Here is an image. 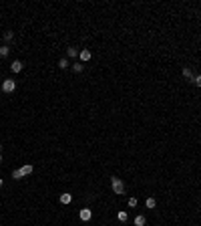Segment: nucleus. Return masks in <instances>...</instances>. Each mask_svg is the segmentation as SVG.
Masks as SVG:
<instances>
[{"label":"nucleus","mask_w":201,"mask_h":226,"mask_svg":"<svg viewBox=\"0 0 201 226\" xmlns=\"http://www.w3.org/2000/svg\"><path fill=\"white\" fill-rule=\"evenodd\" d=\"M111 188L115 194H125V184L121 178H111Z\"/></svg>","instance_id":"nucleus-1"},{"label":"nucleus","mask_w":201,"mask_h":226,"mask_svg":"<svg viewBox=\"0 0 201 226\" xmlns=\"http://www.w3.org/2000/svg\"><path fill=\"white\" fill-rule=\"evenodd\" d=\"M14 89H16V83H14L12 79H6L4 83H2V91H4V93H12Z\"/></svg>","instance_id":"nucleus-2"},{"label":"nucleus","mask_w":201,"mask_h":226,"mask_svg":"<svg viewBox=\"0 0 201 226\" xmlns=\"http://www.w3.org/2000/svg\"><path fill=\"white\" fill-rule=\"evenodd\" d=\"M78 216H80V220H85V222H89L90 218H93V212H90L89 208H83V210L78 212Z\"/></svg>","instance_id":"nucleus-3"},{"label":"nucleus","mask_w":201,"mask_h":226,"mask_svg":"<svg viewBox=\"0 0 201 226\" xmlns=\"http://www.w3.org/2000/svg\"><path fill=\"white\" fill-rule=\"evenodd\" d=\"M90 51H87V49H83V51H80V53H78V59H80V61H83V63H87V61H90Z\"/></svg>","instance_id":"nucleus-4"},{"label":"nucleus","mask_w":201,"mask_h":226,"mask_svg":"<svg viewBox=\"0 0 201 226\" xmlns=\"http://www.w3.org/2000/svg\"><path fill=\"white\" fill-rule=\"evenodd\" d=\"M10 69H12V73H20V71L24 69V63H22V61H14Z\"/></svg>","instance_id":"nucleus-5"},{"label":"nucleus","mask_w":201,"mask_h":226,"mask_svg":"<svg viewBox=\"0 0 201 226\" xmlns=\"http://www.w3.org/2000/svg\"><path fill=\"white\" fill-rule=\"evenodd\" d=\"M73 202V194H60V204H70Z\"/></svg>","instance_id":"nucleus-6"},{"label":"nucleus","mask_w":201,"mask_h":226,"mask_svg":"<svg viewBox=\"0 0 201 226\" xmlns=\"http://www.w3.org/2000/svg\"><path fill=\"white\" fill-rule=\"evenodd\" d=\"M145 206L149 208V210H153V208L157 206V200H155V198H147V200H145Z\"/></svg>","instance_id":"nucleus-7"},{"label":"nucleus","mask_w":201,"mask_h":226,"mask_svg":"<svg viewBox=\"0 0 201 226\" xmlns=\"http://www.w3.org/2000/svg\"><path fill=\"white\" fill-rule=\"evenodd\" d=\"M32 166H30V164H26V166H22V168H20V172H22L24 176H28V174H32Z\"/></svg>","instance_id":"nucleus-8"},{"label":"nucleus","mask_w":201,"mask_h":226,"mask_svg":"<svg viewBox=\"0 0 201 226\" xmlns=\"http://www.w3.org/2000/svg\"><path fill=\"white\" fill-rule=\"evenodd\" d=\"M145 216H137V218H135V226H145Z\"/></svg>","instance_id":"nucleus-9"},{"label":"nucleus","mask_w":201,"mask_h":226,"mask_svg":"<svg viewBox=\"0 0 201 226\" xmlns=\"http://www.w3.org/2000/svg\"><path fill=\"white\" fill-rule=\"evenodd\" d=\"M191 83H193L195 87H201V75H193V79H191Z\"/></svg>","instance_id":"nucleus-10"},{"label":"nucleus","mask_w":201,"mask_h":226,"mask_svg":"<svg viewBox=\"0 0 201 226\" xmlns=\"http://www.w3.org/2000/svg\"><path fill=\"white\" fill-rule=\"evenodd\" d=\"M12 178H14V180H20V178H24V174L20 170H14V172H12Z\"/></svg>","instance_id":"nucleus-11"},{"label":"nucleus","mask_w":201,"mask_h":226,"mask_svg":"<svg viewBox=\"0 0 201 226\" xmlns=\"http://www.w3.org/2000/svg\"><path fill=\"white\" fill-rule=\"evenodd\" d=\"M181 73H183V77H185V79H193V73H191V69H183Z\"/></svg>","instance_id":"nucleus-12"},{"label":"nucleus","mask_w":201,"mask_h":226,"mask_svg":"<svg viewBox=\"0 0 201 226\" xmlns=\"http://www.w3.org/2000/svg\"><path fill=\"white\" fill-rule=\"evenodd\" d=\"M8 53H10V49L4 45V46H0V56H8Z\"/></svg>","instance_id":"nucleus-13"},{"label":"nucleus","mask_w":201,"mask_h":226,"mask_svg":"<svg viewBox=\"0 0 201 226\" xmlns=\"http://www.w3.org/2000/svg\"><path fill=\"white\" fill-rule=\"evenodd\" d=\"M83 65H80V63H75V65H73V71H75V73H83Z\"/></svg>","instance_id":"nucleus-14"},{"label":"nucleus","mask_w":201,"mask_h":226,"mask_svg":"<svg viewBox=\"0 0 201 226\" xmlns=\"http://www.w3.org/2000/svg\"><path fill=\"white\" fill-rule=\"evenodd\" d=\"M117 218H119L121 222H127V218H129V216H127V212H119V214H117Z\"/></svg>","instance_id":"nucleus-15"},{"label":"nucleus","mask_w":201,"mask_h":226,"mask_svg":"<svg viewBox=\"0 0 201 226\" xmlns=\"http://www.w3.org/2000/svg\"><path fill=\"white\" fill-rule=\"evenodd\" d=\"M58 67H60V69H67L68 67V61H67V59H60V61H58Z\"/></svg>","instance_id":"nucleus-16"},{"label":"nucleus","mask_w":201,"mask_h":226,"mask_svg":"<svg viewBox=\"0 0 201 226\" xmlns=\"http://www.w3.org/2000/svg\"><path fill=\"white\" fill-rule=\"evenodd\" d=\"M68 56H70V59L78 56V51H77V49H68Z\"/></svg>","instance_id":"nucleus-17"},{"label":"nucleus","mask_w":201,"mask_h":226,"mask_svg":"<svg viewBox=\"0 0 201 226\" xmlns=\"http://www.w3.org/2000/svg\"><path fill=\"white\" fill-rule=\"evenodd\" d=\"M129 206L135 208V206H137V198H129Z\"/></svg>","instance_id":"nucleus-18"},{"label":"nucleus","mask_w":201,"mask_h":226,"mask_svg":"<svg viewBox=\"0 0 201 226\" xmlns=\"http://www.w3.org/2000/svg\"><path fill=\"white\" fill-rule=\"evenodd\" d=\"M12 36H14V33H10V30L4 34V38H6V41H12Z\"/></svg>","instance_id":"nucleus-19"},{"label":"nucleus","mask_w":201,"mask_h":226,"mask_svg":"<svg viewBox=\"0 0 201 226\" xmlns=\"http://www.w3.org/2000/svg\"><path fill=\"white\" fill-rule=\"evenodd\" d=\"M0 188H2V178H0Z\"/></svg>","instance_id":"nucleus-20"},{"label":"nucleus","mask_w":201,"mask_h":226,"mask_svg":"<svg viewBox=\"0 0 201 226\" xmlns=\"http://www.w3.org/2000/svg\"><path fill=\"white\" fill-rule=\"evenodd\" d=\"M0 151H2V143H0Z\"/></svg>","instance_id":"nucleus-21"},{"label":"nucleus","mask_w":201,"mask_h":226,"mask_svg":"<svg viewBox=\"0 0 201 226\" xmlns=\"http://www.w3.org/2000/svg\"><path fill=\"white\" fill-rule=\"evenodd\" d=\"M0 162H2V154H0Z\"/></svg>","instance_id":"nucleus-22"}]
</instances>
